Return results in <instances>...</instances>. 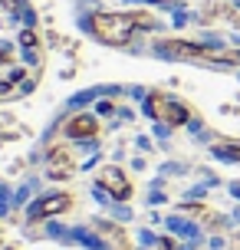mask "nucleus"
<instances>
[{
	"mask_svg": "<svg viewBox=\"0 0 240 250\" xmlns=\"http://www.w3.org/2000/svg\"><path fill=\"white\" fill-rule=\"evenodd\" d=\"M132 26H148V17L145 13H99L96 20H92V30L99 33L105 43H125L132 37Z\"/></svg>",
	"mask_w": 240,
	"mask_h": 250,
	"instance_id": "nucleus-1",
	"label": "nucleus"
},
{
	"mask_svg": "<svg viewBox=\"0 0 240 250\" xmlns=\"http://www.w3.org/2000/svg\"><path fill=\"white\" fill-rule=\"evenodd\" d=\"M148 109H152V112L158 115V119L171 122V125H181L184 119H188V109H184V105H178V102L164 99V96H155V99L148 102Z\"/></svg>",
	"mask_w": 240,
	"mask_h": 250,
	"instance_id": "nucleus-2",
	"label": "nucleus"
},
{
	"mask_svg": "<svg viewBox=\"0 0 240 250\" xmlns=\"http://www.w3.org/2000/svg\"><path fill=\"white\" fill-rule=\"evenodd\" d=\"M73 168H76V162H73V151H66V148L50 151V175H53V178L73 175Z\"/></svg>",
	"mask_w": 240,
	"mask_h": 250,
	"instance_id": "nucleus-3",
	"label": "nucleus"
},
{
	"mask_svg": "<svg viewBox=\"0 0 240 250\" xmlns=\"http://www.w3.org/2000/svg\"><path fill=\"white\" fill-rule=\"evenodd\" d=\"M69 132H73V135H89V132H96V122H92L89 115H79L76 122H69Z\"/></svg>",
	"mask_w": 240,
	"mask_h": 250,
	"instance_id": "nucleus-4",
	"label": "nucleus"
}]
</instances>
